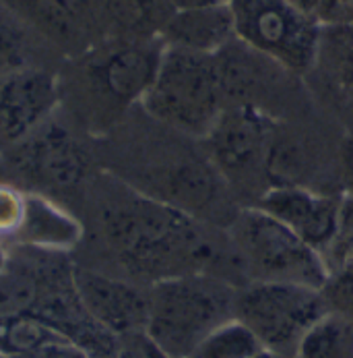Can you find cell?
Returning a JSON list of instances; mask_svg holds the SVG:
<instances>
[{"label":"cell","mask_w":353,"mask_h":358,"mask_svg":"<svg viewBox=\"0 0 353 358\" xmlns=\"http://www.w3.org/2000/svg\"><path fill=\"white\" fill-rule=\"evenodd\" d=\"M103 234L122 265L151 284L204 273L215 259V247L197 220L155 197L105 211Z\"/></svg>","instance_id":"6da1fadb"},{"label":"cell","mask_w":353,"mask_h":358,"mask_svg":"<svg viewBox=\"0 0 353 358\" xmlns=\"http://www.w3.org/2000/svg\"><path fill=\"white\" fill-rule=\"evenodd\" d=\"M236 292L206 273L153 284L145 336L161 358H193L202 340L234 319Z\"/></svg>","instance_id":"7a4b0ae2"},{"label":"cell","mask_w":353,"mask_h":358,"mask_svg":"<svg viewBox=\"0 0 353 358\" xmlns=\"http://www.w3.org/2000/svg\"><path fill=\"white\" fill-rule=\"evenodd\" d=\"M143 106L159 122L190 137H204L227 108L217 54L165 46Z\"/></svg>","instance_id":"3957f363"},{"label":"cell","mask_w":353,"mask_h":358,"mask_svg":"<svg viewBox=\"0 0 353 358\" xmlns=\"http://www.w3.org/2000/svg\"><path fill=\"white\" fill-rule=\"evenodd\" d=\"M232 236L253 269L254 282H292L322 290L331 275L322 253L258 207L236 213Z\"/></svg>","instance_id":"277c9868"},{"label":"cell","mask_w":353,"mask_h":358,"mask_svg":"<svg viewBox=\"0 0 353 358\" xmlns=\"http://www.w3.org/2000/svg\"><path fill=\"white\" fill-rule=\"evenodd\" d=\"M236 40L292 73H308L322 44V25L290 0H230Z\"/></svg>","instance_id":"5b68a950"},{"label":"cell","mask_w":353,"mask_h":358,"mask_svg":"<svg viewBox=\"0 0 353 358\" xmlns=\"http://www.w3.org/2000/svg\"><path fill=\"white\" fill-rule=\"evenodd\" d=\"M329 308L322 290L292 282H253L236 292L234 317L275 355L294 352L303 331Z\"/></svg>","instance_id":"8992f818"},{"label":"cell","mask_w":353,"mask_h":358,"mask_svg":"<svg viewBox=\"0 0 353 358\" xmlns=\"http://www.w3.org/2000/svg\"><path fill=\"white\" fill-rule=\"evenodd\" d=\"M277 120L250 102L227 106L202 137L206 157L225 180H244L264 170Z\"/></svg>","instance_id":"52a82bcc"},{"label":"cell","mask_w":353,"mask_h":358,"mask_svg":"<svg viewBox=\"0 0 353 358\" xmlns=\"http://www.w3.org/2000/svg\"><path fill=\"white\" fill-rule=\"evenodd\" d=\"M254 207L279 220L318 253L337 241L339 197L314 193L302 185H283L266 189Z\"/></svg>","instance_id":"ba28073f"},{"label":"cell","mask_w":353,"mask_h":358,"mask_svg":"<svg viewBox=\"0 0 353 358\" xmlns=\"http://www.w3.org/2000/svg\"><path fill=\"white\" fill-rule=\"evenodd\" d=\"M60 98L58 79L44 69H19L0 79V137L6 143L29 139Z\"/></svg>","instance_id":"9c48e42d"},{"label":"cell","mask_w":353,"mask_h":358,"mask_svg":"<svg viewBox=\"0 0 353 358\" xmlns=\"http://www.w3.org/2000/svg\"><path fill=\"white\" fill-rule=\"evenodd\" d=\"M73 284L85 310L114 336L145 331L149 292L89 269H73Z\"/></svg>","instance_id":"30bf717a"},{"label":"cell","mask_w":353,"mask_h":358,"mask_svg":"<svg viewBox=\"0 0 353 358\" xmlns=\"http://www.w3.org/2000/svg\"><path fill=\"white\" fill-rule=\"evenodd\" d=\"M165 44L135 42L107 52L93 66L100 90L118 106L143 102L151 90Z\"/></svg>","instance_id":"8fae6325"},{"label":"cell","mask_w":353,"mask_h":358,"mask_svg":"<svg viewBox=\"0 0 353 358\" xmlns=\"http://www.w3.org/2000/svg\"><path fill=\"white\" fill-rule=\"evenodd\" d=\"M27 141V139H25ZM21 168L40 182L68 187L83 178L87 170V155L73 141L64 129L52 127L40 135H31L27 148L19 155Z\"/></svg>","instance_id":"7c38bea8"},{"label":"cell","mask_w":353,"mask_h":358,"mask_svg":"<svg viewBox=\"0 0 353 358\" xmlns=\"http://www.w3.org/2000/svg\"><path fill=\"white\" fill-rule=\"evenodd\" d=\"M234 40L236 27L230 4L199 10H174L163 23V44L182 50L219 54Z\"/></svg>","instance_id":"4fadbf2b"},{"label":"cell","mask_w":353,"mask_h":358,"mask_svg":"<svg viewBox=\"0 0 353 358\" xmlns=\"http://www.w3.org/2000/svg\"><path fill=\"white\" fill-rule=\"evenodd\" d=\"M223 176L211 162L202 159H184L176 168H172L165 176V199L163 203L197 215L209 211L217 203L223 193Z\"/></svg>","instance_id":"5bb4252c"},{"label":"cell","mask_w":353,"mask_h":358,"mask_svg":"<svg viewBox=\"0 0 353 358\" xmlns=\"http://www.w3.org/2000/svg\"><path fill=\"white\" fill-rule=\"evenodd\" d=\"M296 358H353V319L326 310L300 338Z\"/></svg>","instance_id":"9a60e30c"},{"label":"cell","mask_w":353,"mask_h":358,"mask_svg":"<svg viewBox=\"0 0 353 358\" xmlns=\"http://www.w3.org/2000/svg\"><path fill=\"white\" fill-rule=\"evenodd\" d=\"M19 230L27 234L29 243L44 249H62L79 236V226L42 199H25V215Z\"/></svg>","instance_id":"2e32d148"},{"label":"cell","mask_w":353,"mask_h":358,"mask_svg":"<svg viewBox=\"0 0 353 358\" xmlns=\"http://www.w3.org/2000/svg\"><path fill=\"white\" fill-rule=\"evenodd\" d=\"M56 340L66 338H62L50 325L40 321L31 313L0 317V357H23Z\"/></svg>","instance_id":"e0dca14e"},{"label":"cell","mask_w":353,"mask_h":358,"mask_svg":"<svg viewBox=\"0 0 353 358\" xmlns=\"http://www.w3.org/2000/svg\"><path fill=\"white\" fill-rule=\"evenodd\" d=\"M264 352L260 340L240 319H230L213 329L193 358H254Z\"/></svg>","instance_id":"ac0fdd59"},{"label":"cell","mask_w":353,"mask_h":358,"mask_svg":"<svg viewBox=\"0 0 353 358\" xmlns=\"http://www.w3.org/2000/svg\"><path fill=\"white\" fill-rule=\"evenodd\" d=\"M42 288L40 273L27 267L6 265L0 271V317L29 313L38 303Z\"/></svg>","instance_id":"d6986e66"},{"label":"cell","mask_w":353,"mask_h":358,"mask_svg":"<svg viewBox=\"0 0 353 358\" xmlns=\"http://www.w3.org/2000/svg\"><path fill=\"white\" fill-rule=\"evenodd\" d=\"M29 17H33L46 31L58 38H68L75 29V13L66 0H17Z\"/></svg>","instance_id":"ffe728a7"},{"label":"cell","mask_w":353,"mask_h":358,"mask_svg":"<svg viewBox=\"0 0 353 358\" xmlns=\"http://www.w3.org/2000/svg\"><path fill=\"white\" fill-rule=\"evenodd\" d=\"M329 52L339 79L353 90V25L322 27L320 52Z\"/></svg>","instance_id":"44dd1931"},{"label":"cell","mask_w":353,"mask_h":358,"mask_svg":"<svg viewBox=\"0 0 353 358\" xmlns=\"http://www.w3.org/2000/svg\"><path fill=\"white\" fill-rule=\"evenodd\" d=\"M27 44L23 29L6 15H0V77L25 69Z\"/></svg>","instance_id":"7402d4cb"},{"label":"cell","mask_w":353,"mask_h":358,"mask_svg":"<svg viewBox=\"0 0 353 358\" xmlns=\"http://www.w3.org/2000/svg\"><path fill=\"white\" fill-rule=\"evenodd\" d=\"M322 294L331 310H337L353 319V269L347 265H337L322 288Z\"/></svg>","instance_id":"603a6c76"},{"label":"cell","mask_w":353,"mask_h":358,"mask_svg":"<svg viewBox=\"0 0 353 358\" xmlns=\"http://www.w3.org/2000/svg\"><path fill=\"white\" fill-rule=\"evenodd\" d=\"M23 215H25V197L13 189L0 187V232L19 230Z\"/></svg>","instance_id":"cb8c5ba5"},{"label":"cell","mask_w":353,"mask_h":358,"mask_svg":"<svg viewBox=\"0 0 353 358\" xmlns=\"http://www.w3.org/2000/svg\"><path fill=\"white\" fill-rule=\"evenodd\" d=\"M314 17L322 27L353 25V0H320Z\"/></svg>","instance_id":"d4e9b609"},{"label":"cell","mask_w":353,"mask_h":358,"mask_svg":"<svg viewBox=\"0 0 353 358\" xmlns=\"http://www.w3.org/2000/svg\"><path fill=\"white\" fill-rule=\"evenodd\" d=\"M17 358H89L79 346L70 344L68 340H56L50 344H44L42 348L29 352V355H23V357Z\"/></svg>","instance_id":"484cf974"},{"label":"cell","mask_w":353,"mask_h":358,"mask_svg":"<svg viewBox=\"0 0 353 358\" xmlns=\"http://www.w3.org/2000/svg\"><path fill=\"white\" fill-rule=\"evenodd\" d=\"M353 241V193H345L339 197V230H337V241L333 247L347 245ZM331 247V249H333Z\"/></svg>","instance_id":"4316f807"},{"label":"cell","mask_w":353,"mask_h":358,"mask_svg":"<svg viewBox=\"0 0 353 358\" xmlns=\"http://www.w3.org/2000/svg\"><path fill=\"white\" fill-rule=\"evenodd\" d=\"M341 178L345 191L353 193V137L345 139V143L341 145Z\"/></svg>","instance_id":"83f0119b"},{"label":"cell","mask_w":353,"mask_h":358,"mask_svg":"<svg viewBox=\"0 0 353 358\" xmlns=\"http://www.w3.org/2000/svg\"><path fill=\"white\" fill-rule=\"evenodd\" d=\"M221 4H230V0H170L172 10H199Z\"/></svg>","instance_id":"f1b7e54d"},{"label":"cell","mask_w":353,"mask_h":358,"mask_svg":"<svg viewBox=\"0 0 353 358\" xmlns=\"http://www.w3.org/2000/svg\"><path fill=\"white\" fill-rule=\"evenodd\" d=\"M335 249V261L337 265H347L353 269V241L347 245H339V247H333ZM335 265V267H337ZM333 269V267H331Z\"/></svg>","instance_id":"f546056e"},{"label":"cell","mask_w":353,"mask_h":358,"mask_svg":"<svg viewBox=\"0 0 353 358\" xmlns=\"http://www.w3.org/2000/svg\"><path fill=\"white\" fill-rule=\"evenodd\" d=\"M8 265V261H6V255H4V251H2V247H0V271L4 269Z\"/></svg>","instance_id":"4dcf8cb0"},{"label":"cell","mask_w":353,"mask_h":358,"mask_svg":"<svg viewBox=\"0 0 353 358\" xmlns=\"http://www.w3.org/2000/svg\"><path fill=\"white\" fill-rule=\"evenodd\" d=\"M254 358H281L279 355H275V352H269V350H264V352H260L258 357Z\"/></svg>","instance_id":"1f68e13d"},{"label":"cell","mask_w":353,"mask_h":358,"mask_svg":"<svg viewBox=\"0 0 353 358\" xmlns=\"http://www.w3.org/2000/svg\"><path fill=\"white\" fill-rule=\"evenodd\" d=\"M118 358H126V355H124V352H122V355H120V357Z\"/></svg>","instance_id":"d6a6232c"},{"label":"cell","mask_w":353,"mask_h":358,"mask_svg":"<svg viewBox=\"0 0 353 358\" xmlns=\"http://www.w3.org/2000/svg\"><path fill=\"white\" fill-rule=\"evenodd\" d=\"M0 358H4V357H0Z\"/></svg>","instance_id":"836d02e7"}]
</instances>
